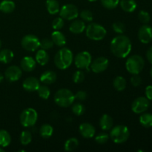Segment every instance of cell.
I'll list each match as a JSON object with an SVG mask.
<instances>
[{"instance_id":"6da1fadb","label":"cell","mask_w":152,"mask_h":152,"mask_svg":"<svg viewBox=\"0 0 152 152\" xmlns=\"http://www.w3.org/2000/svg\"><path fill=\"white\" fill-rule=\"evenodd\" d=\"M110 48L114 56L118 58H125L132 50V42L127 36L120 34L111 40Z\"/></svg>"},{"instance_id":"7a4b0ae2","label":"cell","mask_w":152,"mask_h":152,"mask_svg":"<svg viewBox=\"0 0 152 152\" xmlns=\"http://www.w3.org/2000/svg\"><path fill=\"white\" fill-rule=\"evenodd\" d=\"M74 61V54L68 48H62L54 56V63L59 69L65 70L71 66Z\"/></svg>"},{"instance_id":"3957f363","label":"cell","mask_w":152,"mask_h":152,"mask_svg":"<svg viewBox=\"0 0 152 152\" xmlns=\"http://www.w3.org/2000/svg\"><path fill=\"white\" fill-rule=\"evenodd\" d=\"M75 100V95L67 88H61L54 95L55 103L62 108H67L73 105Z\"/></svg>"},{"instance_id":"277c9868","label":"cell","mask_w":152,"mask_h":152,"mask_svg":"<svg viewBox=\"0 0 152 152\" xmlns=\"http://www.w3.org/2000/svg\"><path fill=\"white\" fill-rule=\"evenodd\" d=\"M87 37L94 41H100L106 36L107 31L102 25L97 23H91L86 28Z\"/></svg>"},{"instance_id":"5b68a950","label":"cell","mask_w":152,"mask_h":152,"mask_svg":"<svg viewBox=\"0 0 152 152\" xmlns=\"http://www.w3.org/2000/svg\"><path fill=\"white\" fill-rule=\"evenodd\" d=\"M145 65L143 58L140 55H133L128 58L126 62V68L131 74H139Z\"/></svg>"},{"instance_id":"8992f818","label":"cell","mask_w":152,"mask_h":152,"mask_svg":"<svg viewBox=\"0 0 152 152\" xmlns=\"http://www.w3.org/2000/svg\"><path fill=\"white\" fill-rule=\"evenodd\" d=\"M130 136V132L127 126L119 125L111 129L110 132V137L113 142L117 144H121L126 142Z\"/></svg>"},{"instance_id":"52a82bcc","label":"cell","mask_w":152,"mask_h":152,"mask_svg":"<svg viewBox=\"0 0 152 152\" xmlns=\"http://www.w3.org/2000/svg\"><path fill=\"white\" fill-rule=\"evenodd\" d=\"M38 120L37 111L32 108H28L24 110L20 115V123L24 127H32Z\"/></svg>"},{"instance_id":"ba28073f","label":"cell","mask_w":152,"mask_h":152,"mask_svg":"<svg viewBox=\"0 0 152 152\" xmlns=\"http://www.w3.org/2000/svg\"><path fill=\"white\" fill-rule=\"evenodd\" d=\"M21 45L25 50L28 51H35L40 47V40L33 34H28L22 38Z\"/></svg>"},{"instance_id":"9c48e42d","label":"cell","mask_w":152,"mask_h":152,"mask_svg":"<svg viewBox=\"0 0 152 152\" xmlns=\"http://www.w3.org/2000/svg\"><path fill=\"white\" fill-rule=\"evenodd\" d=\"M91 62L92 56L88 51L80 52L74 58V64L79 69H88Z\"/></svg>"},{"instance_id":"30bf717a","label":"cell","mask_w":152,"mask_h":152,"mask_svg":"<svg viewBox=\"0 0 152 152\" xmlns=\"http://www.w3.org/2000/svg\"><path fill=\"white\" fill-rule=\"evenodd\" d=\"M59 15L63 19L74 20L79 16V11L74 4H67L61 7L59 10Z\"/></svg>"},{"instance_id":"8fae6325","label":"cell","mask_w":152,"mask_h":152,"mask_svg":"<svg viewBox=\"0 0 152 152\" xmlns=\"http://www.w3.org/2000/svg\"><path fill=\"white\" fill-rule=\"evenodd\" d=\"M149 100L146 97L140 96L133 101L132 104V110L135 114H142L149 108Z\"/></svg>"},{"instance_id":"7c38bea8","label":"cell","mask_w":152,"mask_h":152,"mask_svg":"<svg viewBox=\"0 0 152 152\" xmlns=\"http://www.w3.org/2000/svg\"><path fill=\"white\" fill-rule=\"evenodd\" d=\"M22 74V68L16 65H11L6 69L4 72V77L9 82L18 81L21 78Z\"/></svg>"},{"instance_id":"4fadbf2b","label":"cell","mask_w":152,"mask_h":152,"mask_svg":"<svg viewBox=\"0 0 152 152\" xmlns=\"http://www.w3.org/2000/svg\"><path fill=\"white\" fill-rule=\"evenodd\" d=\"M108 64H109V61L107 58L104 56L96 58L93 62H91V71L96 74L103 72L108 67Z\"/></svg>"},{"instance_id":"5bb4252c","label":"cell","mask_w":152,"mask_h":152,"mask_svg":"<svg viewBox=\"0 0 152 152\" xmlns=\"http://www.w3.org/2000/svg\"><path fill=\"white\" fill-rule=\"evenodd\" d=\"M138 38L143 44H148L152 40V28L150 25H144L138 31Z\"/></svg>"},{"instance_id":"9a60e30c","label":"cell","mask_w":152,"mask_h":152,"mask_svg":"<svg viewBox=\"0 0 152 152\" xmlns=\"http://www.w3.org/2000/svg\"><path fill=\"white\" fill-rule=\"evenodd\" d=\"M40 86L39 80L34 77H29L24 80L22 87L26 91L33 92L37 91Z\"/></svg>"},{"instance_id":"2e32d148","label":"cell","mask_w":152,"mask_h":152,"mask_svg":"<svg viewBox=\"0 0 152 152\" xmlns=\"http://www.w3.org/2000/svg\"><path fill=\"white\" fill-rule=\"evenodd\" d=\"M80 133L83 137L85 138H92L95 135V128L93 125L88 123H84L80 125L79 127Z\"/></svg>"},{"instance_id":"e0dca14e","label":"cell","mask_w":152,"mask_h":152,"mask_svg":"<svg viewBox=\"0 0 152 152\" xmlns=\"http://www.w3.org/2000/svg\"><path fill=\"white\" fill-rule=\"evenodd\" d=\"M37 65L35 59L32 56H25L23 59L21 60V68L22 71H25L26 72H31L34 70Z\"/></svg>"},{"instance_id":"ac0fdd59","label":"cell","mask_w":152,"mask_h":152,"mask_svg":"<svg viewBox=\"0 0 152 152\" xmlns=\"http://www.w3.org/2000/svg\"><path fill=\"white\" fill-rule=\"evenodd\" d=\"M57 75L54 71H46L42 74L40 77V82L45 85H51L56 82Z\"/></svg>"},{"instance_id":"d6986e66","label":"cell","mask_w":152,"mask_h":152,"mask_svg":"<svg viewBox=\"0 0 152 152\" xmlns=\"http://www.w3.org/2000/svg\"><path fill=\"white\" fill-rule=\"evenodd\" d=\"M86 25L83 21L74 20L71 23L69 26V31L72 34H80L86 30Z\"/></svg>"},{"instance_id":"ffe728a7","label":"cell","mask_w":152,"mask_h":152,"mask_svg":"<svg viewBox=\"0 0 152 152\" xmlns=\"http://www.w3.org/2000/svg\"><path fill=\"white\" fill-rule=\"evenodd\" d=\"M51 39L53 44L59 47H62L66 44L65 36L59 31H54L51 34Z\"/></svg>"},{"instance_id":"44dd1931","label":"cell","mask_w":152,"mask_h":152,"mask_svg":"<svg viewBox=\"0 0 152 152\" xmlns=\"http://www.w3.org/2000/svg\"><path fill=\"white\" fill-rule=\"evenodd\" d=\"M49 59H50V56L45 50L40 49V50H37L35 56V60L37 63L43 66V65H45L46 64H48V62H49Z\"/></svg>"},{"instance_id":"7402d4cb","label":"cell","mask_w":152,"mask_h":152,"mask_svg":"<svg viewBox=\"0 0 152 152\" xmlns=\"http://www.w3.org/2000/svg\"><path fill=\"white\" fill-rule=\"evenodd\" d=\"M99 126L103 131H108L112 129L113 119L108 114H103L99 120Z\"/></svg>"},{"instance_id":"603a6c76","label":"cell","mask_w":152,"mask_h":152,"mask_svg":"<svg viewBox=\"0 0 152 152\" xmlns=\"http://www.w3.org/2000/svg\"><path fill=\"white\" fill-rule=\"evenodd\" d=\"M119 4L121 8L127 13L134 12L137 8V2L135 0H121Z\"/></svg>"},{"instance_id":"cb8c5ba5","label":"cell","mask_w":152,"mask_h":152,"mask_svg":"<svg viewBox=\"0 0 152 152\" xmlns=\"http://www.w3.org/2000/svg\"><path fill=\"white\" fill-rule=\"evenodd\" d=\"M14 57L13 52L10 49H3L0 51V62L7 64L11 62Z\"/></svg>"},{"instance_id":"d4e9b609","label":"cell","mask_w":152,"mask_h":152,"mask_svg":"<svg viewBox=\"0 0 152 152\" xmlns=\"http://www.w3.org/2000/svg\"><path fill=\"white\" fill-rule=\"evenodd\" d=\"M15 3L11 0H3L0 3V10L4 13H10L14 10Z\"/></svg>"},{"instance_id":"484cf974","label":"cell","mask_w":152,"mask_h":152,"mask_svg":"<svg viewBox=\"0 0 152 152\" xmlns=\"http://www.w3.org/2000/svg\"><path fill=\"white\" fill-rule=\"evenodd\" d=\"M46 7L48 13L51 15H55L59 12V4L57 0H47Z\"/></svg>"},{"instance_id":"4316f807","label":"cell","mask_w":152,"mask_h":152,"mask_svg":"<svg viewBox=\"0 0 152 152\" xmlns=\"http://www.w3.org/2000/svg\"><path fill=\"white\" fill-rule=\"evenodd\" d=\"M11 142V137L10 134L5 130H0V146L4 148L10 145Z\"/></svg>"},{"instance_id":"83f0119b","label":"cell","mask_w":152,"mask_h":152,"mask_svg":"<svg viewBox=\"0 0 152 152\" xmlns=\"http://www.w3.org/2000/svg\"><path fill=\"white\" fill-rule=\"evenodd\" d=\"M40 135L44 139H48L53 133V128L49 124H43L39 129Z\"/></svg>"},{"instance_id":"f1b7e54d","label":"cell","mask_w":152,"mask_h":152,"mask_svg":"<svg viewBox=\"0 0 152 152\" xmlns=\"http://www.w3.org/2000/svg\"><path fill=\"white\" fill-rule=\"evenodd\" d=\"M79 146V141L77 138L71 137L67 140L64 145V148L66 151H73Z\"/></svg>"},{"instance_id":"f546056e","label":"cell","mask_w":152,"mask_h":152,"mask_svg":"<svg viewBox=\"0 0 152 152\" xmlns=\"http://www.w3.org/2000/svg\"><path fill=\"white\" fill-rule=\"evenodd\" d=\"M113 86L118 91H122L125 90V88H126V80L121 76L115 77V79L113 81Z\"/></svg>"},{"instance_id":"4dcf8cb0","label":"cell","mask_w":152,"mask_h":152,"mask_svg":"<svg viewBox=\"0 0 152 152\" xmlns=\"http://www.w3.org/2000/svg\"><path fill=\"white\" fill-rule=\"evenodd\" d=\"M140 123L143 127H152V114L150 113H144L140 117Z\"/></svg>"},{"instance_id":"1f68e13d","label":"cell","mask_w":152,"mask_h":152,"mask_svg":"<svg viewBox=\"0 0 152 152\" xmlns=\"http://www.w3.org/2000/svg\"><path fill=\"white\" fill-rule=\"evenodd\" d=\"M19 140H20L21 144L23 145H27L31 143V140H32V134H31V132L28 130L23 131L20 134Z\"/></svg>"},{"instance_id":"d6a6232c","label":"cell","mask_w":152,"mask_h":152,"mask_svg":"<svg viewBox=\"0 0 152 152\" xmlns=\"http://www.w3.org/2000/svg\"><path fill=\"white\" fill-rule=\"evenodd\" d=\"M37 91L39 96L43 99H48L50 95V88L46 86H40Z\"/></svg>"},{"instance_id":"836d02e7","label":"cell","mask_w":152,"mask_h":152,"mask_svg":"<svg viewBox=\"0 0 152 152\" xmlns=\"http://www.w3.org/2000/svg\"><path fill=\"white\" fill-rule=\"evenodd\" d=\"M119 3H120V0H101L102 5L108 10L116 8Z\"/></svg>"},{"instance_id":"e575fe53","label":"cell","mask_w":152,"mask_h":152,"mask_svg":"<svg viewBox=\"0 0 152 152\" xmlns=\"http://www.w3.org/2000/svg\"><path fill=\"white\" fill-rule=\"evenodd\" d=\"M72 112L74 114L77 116H81L84 114L86 108H85L84 105H82L81 103H74L72 105Z\"/></svg>"},{"instance_id":"d590c367","label":"cell","mask_w":152,"mask_h":152,"mask_svg":"<svg viewBox=\"0 0 152 152\" xmlns=\"http://www.w3.org/2000/svg\"><path fill=\"white\" fill-rule=\"evenodd\" d=\"M80 16L81 19L85 22H90L93 20V13L89 10H83L80 12Z\"/></svg>"},{"instance_id":"8d00e7d4","label":"cell","mask_w":152,"mask_h":152,"mask_svg":"<svg viewBox=\"0 0 152 152\" xmlns=\"http://www.w3.org/2000/svg\"><path fill=\"white\" fill-rule=\"evenodd\" d=\"M53 42L51 39L45 38L40 41V48L43 50H49L53 46Z\"/></svg>"},{"instance_id":"74e56055","label":"cell","mask_w":152,"mask_h":152,"mask_svg":"<svg viewBox=\"0 0 152 152\" xmlns=\"http://www.w3.org/2000/svg\"><path fill=\"white\" fill-rule=\"evenodd\" d=\"M85 80V74L83 71L78 70L76 72H74V75H73V81L74 83H81L84 81Z\"/></svg>"},{"instance_id":"f35d334b","label":"cell","mask_w":152,"mask_h":152,"mask_svg":"<svg viewBox=\"0 0 152 152\" xmlns=\"http://www.w3.org/2000/svg\"><path fill=\"white\" fill-rule=\"evenodd\" d=\"M138 18H139V20L143 24L148 23V22H150V20H151L150 14L148 12L145 11V10H141V11L139 12Z\"/></svg>"},{"instance_id":"ab89813d","label":"cell","mask_w":152,"mask_h":152,"mask_svg":"<svg viewBox=\"0 0 152 152\" xmlns=\"http://www.w3.org/2000/svg\"><path fill=\"white\" fill-rule=\"evenodd\" d=\"M113 30L115 31L117 34H122L125 32L126 31V26L124 24L121 22H115L113 23L112 25Z\"/></svg>"},{"instance_id":"60d3db41","label":"cell","mask_w":152,"mask_h":152,"mask_svg":"<svg viewBox=\"0 0 152 152\" xmlns=\"http://www.w3.org/2000/svg\"><path fill=\"white\" fill-rule=\"evenodd\" d=\"M64 26V20L62 17H56L52 22V27L55 31H59Z\"/></svg>"},{"instance_id":"b9f144b4","label":"cell","mask_w":152,"mask_h":152,"mask_svg":"<svg viewBox=\"0 0 152 152\" xmlns=\"http://www.w3.org/2000/svg\"><path fill=\"white\" fill-rule=\"evenodd\" d=\"M109 140V135L106 133H100L95 137V141L98 144H104Z\"/></svg>"},{"instance_id":"7bdbcfd3","label":"cell","mask_w":152,"mask_h":152,"mask_svg":"<svg viewBox=\"0 0 152 152\" xmlns=\"http://www.w3.org/2000/svg\"><path fill=\"white\" fill-rule=\"evenodd\" d=\"M131 83L134 87H138L142 83V79L140 77L139 74H133L131 78Z\"/></svg>"},{"instance_id":"ee69618b","label":"cell","mask_w":152,"mask_h":152,"mask_svg":"<svg viewBox=\"0 0 152 152\" xmlns=\"http://www.w3.org/2000/svg\"><path fill=\"white\" fill-rule=\"evenodd\" d=\"M88 94L85 91H79L75 94V99L80 101H84L87 98Z\"/></svg>"},{"instance_id":"f6af8a7d","label":"cell","mask_w":152,"mask_h":152,"mask_svg":"<svg viewBox=\"0 0 152 152\" xmlns=\"http://www.w3.org/2000/svg\"><path fill=\"white\" fill-rule=\"evenodd\" d=\"M145 97L148 100H152V86H147L145 88Z\"/></svg>"},{"instance_id":"bcb514c9","label":"cell","mask_w":152,"mask_h":152,"mask_svg":"<svg viewBox=\"0 0 152 152\" xmlns=\"http://www.w3.org/2000/svg\"><path fill=\"white\" fill-rule=\"evenodd\" d=\"M146 57L147 59L150 63L152 64V46L148 48V50L146 52Z\"/></svg>"},{"instance_id":"7dc6e473","label":"cell","mask_w":152,"mask_h":152,"mask_svg":"<svg viewBox=\"0 0 152 152\" xmlns=\"http://www.w3.org/2000/svg\"><path fill=\"white\" fill-rule=\"evenodd\" d=\"M3 80H4V76L1 73H0V83L3 81Z\"/></svg>"},{"instance_id":"c3c4849f","label":"cell","mask_w":152,"mask_h":152,"mask_svg":"<svg viewBox=\"0 0 152 152\" xmlns=\"http://www.w3.org/2000/svg\"><path fill=\"white\" fill-rule=\"evenodd\" d=\"M4 150L2 148V147H1L0 146V152H4Z\"/></svg>"},{"instance_id":"681fc988","label":"cell","mask_w":152,"mask_h":152,"mask_svg":"<svg viewBox=\"0 0 152 152\" xmlns=\"http://www.w3.org/2000/svg\"><path fill=\"white\" fill-rule=\"evenodd\" d=\"M150 75H151V78H152V67H151V70H150Z\"/></svg>"},{"instance_id":"f907efd6","label":"cell","mask_w":152,"mask_h":152,"mask_svg":"<svg viewBox=\"0 0 152 152\" xmlns=\"http://www.w3.org/2000/svg\"><path fill=\"white\" fill-rule=\"evenodd\" d=\"M89 1H96V0H88Z\"/></svg>"},{"instance_id":"816d5d0a","label":"cell","mask_w":152,"mask_h":152,"mask_svg":"<svg viewBox=\"0 0 152 152\" xmlns=\"http://www.w3.org/2000/svg\"><path fill=\"white\" fill-rule=\"evenodd\" d=\"M1 40H0V48H1Z\"/></svg>"}]
</instances>
